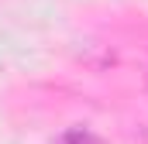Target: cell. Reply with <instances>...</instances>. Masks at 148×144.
Masks as SVG:
<instances>
[{"label": "cell", "mask_w": 148, "mask_h": 144, "mask_svg": "<svg viewBox=\"0 0 148 144\" xmlns=\"http://www.w3.org/2000/svg\"><path fill=\"white\" fill-rule=\"evenodd\" d=\"M59 144H103L97 134H90L86 127H73V130H66L62 137H59Z\"/></svg>", "instance_id": "obj_1"}]
</instances>
